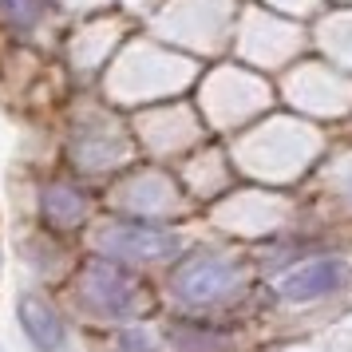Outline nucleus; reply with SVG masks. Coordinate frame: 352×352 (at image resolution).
I'll return each mask as SVG.
<instances>
[{
	"label": "nucleus",
	"instance_id": "4",
	"mask_svg": "<svg viewBox=\"0 0 352 352\" xmlns=\"http://www.w3.org/2000/svg\"><path fill=\"white\" fill-rule=\"evenodd\" d=\"M16 313H20V324H24V336L40 352H56L64 344V320L56 317V309H48L40 297H20Z\"/></svg>",
	"mask_w": 352,
	"mask_h": 352
},
{
	"label": "nucleus",
	"instance_id": "1",
	"mask_svg": "<svg viewBox=\"0 0 352 352\" xmlns=\"http://www.w3.org/2000/svg\"><path fill=\"white\" fill-rule=\"evenodd\" d=\"M175 285L178 297H186V301H214L238 285V265L226 257H194L178 270Z\"/></svg>",
	"mask_w": 352,
	"mask_h": 352
},
{
	"label": "nucleus",
	"instance_id": "7",
	"mask_svg": "<svg viewBox=\"0 0 352 352\" xmlns=\"http://www.w3.org/2000/svg\"><path fill=\"white\" fill-rule=\"evenodd\" d=\"M44 12V0H0V20L16 32H32Z\"/></svg>",
	"mask_w": 352,
	"mask_h": 352
},
{
	"label": "nucleus",
	"instance_id": "6",
	"mask_svg": "<svg viewBox=\"0 0 352 352\" xmlns=\"http://www.w3.org/2000/svg\"><path fill=\"white\" fill-rule=\"evenodd\" d=\"M44 210L56 226H72L83 218V198L72 186H48L44 190Z\"/></svg>",
	"mask_w": 352,
	"mask_h": 352
},
{
	"label": "nucleus",
	"instance_id": "3",
	"mask_svg": "<svg viewBox=\"0 0 352 352\" xmlns=\"http://www.w3.org/2000/svg\"><path fill=\"white\" fill-rule=\"evenodd\" d=\"M340 281H344L340 257H317V261L293 270L285 281H281V297H285V301H317V297L336 293Z\"/></svg>",
	"mask_w": 352,
	"mask_h": 352
},
{
	"label": "nucleus",
	"instance_id": "5",
	"mask_svg": "<svg viewBox=\"0 0 352 352\" xmlns=\"http://www.w3.org/2000/svg\"><path fill=\"white\" fill-rule=\"evenodd\" d=\"M91 301H96L103 313H127V305H131L127 277L115 270V265L99 261L96 270H91Z\"/></svg>",
	"mask_w": 352,
	"mask_h": 352
},
{
	"label": "nucleus",
	"instance_id": "2",
	"mask_svg": "<svg viewBox=\"0 0 352 352\" xmlns=\"http://www.w3.org/2000/svg\"><path fill=\"white\" fill-rule=\"evenodd\" d=\"M103 245L119 257L131 261H159V257L178 254V238L166 230H151V226H115L103 238Z\"/></svg>",
	"mask_w": 352,
	"mask_h": 352
}]
</instances>
